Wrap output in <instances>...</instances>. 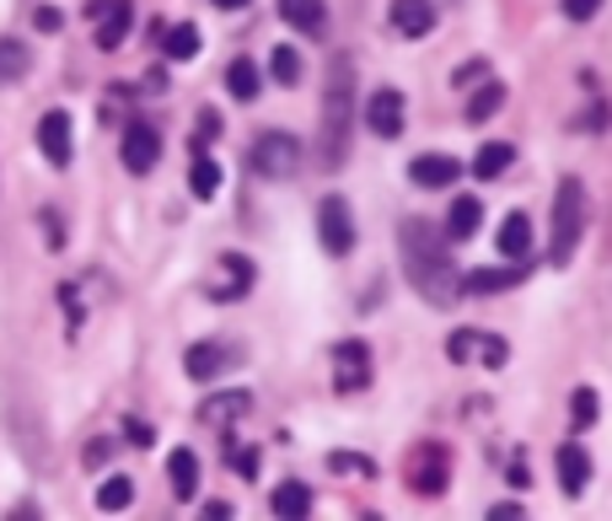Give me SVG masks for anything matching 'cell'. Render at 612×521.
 <instances>
[{
  "label": "cell",
  "mask_w": 612,
  "mask_h": 521,
  "mask_svg": "<svg viewBox=\"0 0 612 521\" xmlns=\"http://www.w3.org/2000/svg\"><path fill=\"white\" fill-rule=\"evenodd\" d=\"M398 253H404V275L408 285L430 301V307H451L462 296V275L451 269L447 258V232L430 226L425 215H408L398 226Z\"/></svg>",
  "instance_id": "6da1fadb"
},
{
  "label": "cell",
  "mask_w": 612,
  "mask_h": 521,
  "mask_svg": "<svg viewBox=\"0 0 612 521\" xmlns=\"http://www.w3.org/2000/svg\"><path fill=\"white\" fill-rule=\"evenodd\" d=\"M350 135H355V65H350V54H333L323 86V124H318V161L344 167Z\"/></svg>",
  "instance_id": "7a4b0ae2"
},
{
  "label": "cell",
  "mask_w": 612,
  "mask_h": 521,
  "mask_svg": "<svg viewBox=\"0 0 612 521\" xmlns=\"http://www.w3.org/2000/svg\"><path fill=\"white\" fill-rule=\"evenodd\" d=\"M586 237V189L580 178H559L554 189V237H548V264H570Z\"/></svg>",
  "instance_id": "3957f363"
},
{
  "label": "cell",
  "mask_w": 612,
  "mask_h": 521,
  "mask_svg": "<svg viewBox=\"0 0 612 521\" xmlns=\"http://www.w3.org/2000/svg\"><path fill=\"white\" fill-rule=\"evenodd\" d=\"M253 172L258 178H269V183H280V178H296V167H301V140L290 135V129H264L258 140H253Z\"/></svg>",
  "instance_id": "277c9868"
},
{
  "label": "cell",
  "mask_w": 612,
  "mask_h": 521,
  "mask_svg": "<svg viewBox=\"0 0 612 521\" xmlns=\"http://www.w3.org/2000/svg\"><path fill=\"white\" fill-rule=\"evenodd\" d=\"M86 22H92V39L103 54L124 49L129 28H135V0H86Z\"/></svg>",
  "instance_id": "5b68a950"
},
{
  "label": "cell",
  "mask_w": 612,
  "mask_h": 521,
  "mask_svg": "<svg viewBox=\"0 0 612 521\" xmlns=\"http://www.w3.org/2000/svg\"><path fill=\"white\" fill-rule=\"evenodd\" d=\"M237 361H243V350H237V344H226V339H200V344H189V350H183V371H189L194 382H204V387H210V382H221Z\"/></svg>",
  "instance_id": "8992f818"
},
{
  "label": "cell",
  "mask_w": 612,
  "mask_h": 521,
  "mask_svg": "<svg viewBox=\"0 0 612 521\" xmlns=\"http://www.w3.org/2000/svg\"><path fill=\"white\" fill-rule=\"evenodd\" d=\"M318 237H323L328 258H344L355 247V215H350V200L344 194H328L318 204Z\"/></svg>",
  "instance_id": "52a82bcc"
},
{
  "label": "cell",
  "mask_w": 612,
  "mask_h": 521,
  "mask_svg": "<svg viewBox=\"0 0 612 521\" xmlns=\"http://www.w3.org/2000/svg\"><path fill=\"white\" fill-rule=\"evenodd\" d=\"M119 157H124V172H135V178H146L157 161H162V129L146 119H135L129 129H124L119 140Z\"/></svg>",
  "instance_id": "ba28073f"
},
{
  "label": "cell",
  "mask_w": 612,
  "mask_h": 521,
  "mask_svg": "<svg viewBox=\"0 0 612 521\" xmlns=\"http://www.w3.org/2000/svg\"><path fill=\"white\" fill-rule=\"evenodd\" d=\"M404 119H408V103L398 86H376L366 97V129L376 140H398V135H404Z\"/></svg>",
  "instance_id": "9c48e42d"
},
{
  "label": "cell",
  "mask_w": 612,
  "mask_h": 521,
  "mask_svg": "<svg viewBox=\"0 0 612 521\" xmlns=\"http://www.w3.org/2000/svg\"><path fill=\"white\" fill-rule=\"evenodd\" d=\"M71 129H76V124H71L65 108H49V114L39 119V129H33L43 161H49V167H60V172L71 167V151H76V135H71Z\"/></svg>",
  "instance_id": "30bf717a"
},
{
  "label": "cell",
  "mask_w": 612,
  "mask_h": 521,
  "mask_svg": "<svg viewBox=\"0 0 612 521\" xmlns=\"http://www.w3.org/2000/svg\"><path fill=\"white\" fill-rule=\"evenodd\" d=\"M333 387H339V393L371 387V350L361 339H339V344H333Z\"/></svg>",
  "instance_id": "8fae6325"
},
{
  "label": "cell",
  "mask_w": 612,
  "mask_h": 521,
  "mask_svg": "<svg viewBox=\"0 0 612 521\" xmlns=\"http://www.w3.org/2000/svg\"><path fill=\"white\" fill-rule=\"evenodd\" d=\"M451 457L447 446H419V457H414V474H408V483H414V495H425V500H436L441 489H447V474Z\"/></svg>",
  "instance_id": "7c38bea8"
},
{
  "label": "cell",
  "mask_w": 612,
  "mask_h": 521,
  "mask_svg": "<svg viewBox=\"0 0 612 521\" xmlns=\"http://www.w3.org/2000/svg\"><path fill=\"white\" fill-rule=\"evenodd\" d=\"M247 408H253V393H243V387H221V393H210V398L200 403V425H210V430H226V425H237Z\"/></svg>",
  "instance_id": "4fadbf2b"
},
{
  "label": "cell",
  "mask_w": 612,
  "mask_h": 521,
  "mask_svg": "<svg viewBox=\"0 0 612 521\" xmlns=\"http://www.w3.org/2000/svg\"><path fill=\"white\" fill-rule=\"evenodd\" d=\"M253 264H247V253H221V280L210 285V301H243L247 290H253Z\"/></svg>",
  "instance_id": "5bb4252c"
},
{
  "label": "cell",
  "mask_w": 612,
  "mask_h": 521,
  "mask_svg": "<svg viewBox=\"0 0 612 521\" xmlns=\"http://www.w3.org/2000/svg\"><path fill=\"white\" fill-rule=\"evenodd\" d=\"M408 178H414L419 189H451V183L462 178V161L441 157V151H425V157L408 161Z\"/></svg>",
  "instance_id": "9a60e30c"
},
{
  "label": "cell",
  "mask_w": 612,
  "mask_h": 521,
  "mask_svg": "<svg viewBox=\"0 0 612 521\" xmlns=\"http://www.w3.org/2000/svg\"><path fill=\"white\" fill-rule=\"evenodd\" d=\"M494 247H500V258H511V264H522V258H527V253H532V215H527V210H511V215L500 221Z\"/></svg>",
  "instance_id": "2e32d148"
},
{
  "label": "cell",
  "mask_w": 612,
  "mask_h": 521,
  "mask_svg": "<svg viewBox=\"0 0 612 521\" xmlns=\"http://www.w3.org/2000/svg\"><path fill=\"white\" fill-rule=\"evenodd\" d=\"M393 28L404 33V39H425L430 28H436V0H393Z\"/></svg>",
  "instance_id": "e0dca14e"
},
{
  "label": "cell",
  "mask_w": 612,
  "mask_h": 521,
  "mask_svg": "<svg viewBox=\"0 0 612 521\" xmlns=\"http://www.w3.org/2000/svg\"><path fill=\"white\" fill-rule=\"evenodd\" d=\"M586 483H591V451L580 442H565L559 446V489L565 495H586Z\"/></svg>",
  "instance_id": "ac0fdd59"
},
{
  "label": "cell",
  "mask_w": 612,
  "mask_h": 521,
  "mask_svg": "<svg viewBox=\"0 0 612 521\" xmlns=\"http://www.w3.org/2000/svg\"><path fill=\"white\" fill-rule=\"evenodd\" d=\"M167 479H172V495L178 500H194L200 495V457L189 446H172L167 451Z\"/></svg>",
  "instance_id": "d6986e66"
},
{
  "label": "cell",
  "mask_w": 612,
  "mask_h": 521,
  "mask_svg": "<svg viewBox=\"0 0 612 521\" xmlns=\"http://www.w3.org/2000/svg\"><path fill=\"white\" fill-rule=\"evenodd\" d=\"M280 17H286L296 33H307V39H323L328 33V6L323 0H280Z\"/></svg>",
  "instance_id": "ffe728a7"
},
{
  "label": "cell",
  "mask_w": 612,
  "mask_h": 521,
  "mask_svg": "<svg viewBox=\"0 0 612 521\" xmlns=\"http://www.w3.org/2000/svg\"><path fill=\"white\" fill-rule=\"evenodd\" d=\"M157 39H162V54L167 60H172V65H183V60H194V54H200V28H194V22H172V28H157Z\"/></svg>",
  "instance_id": "44dd1931"
},
{
  "label": "cell",
  "mask_w": 612,
  "mask_h": 521,
  "mask_svg": "<svg viewBox=\"0 0 612 521\" xmlns=\"http://www.w3.org/2000/svg\"><path fill=\"white\" fill-rule=\"evenodd\" d=\"M226 92H232L237 103H258V92H264V71H258L247 54H237V60L226 65Z\"/></svg>",
  "instance_id": "7402d4cb"
},
{
  "label": "cell",
  "mask_w": 612,
  "mask_h": 521,
  "mask_svg": "<svg viewBox=\"0 0 612 521\" xmlns=\"http://www.w3.org/2000/svg\"><path fill=\"white\" fill-rule=\"evenodd\" d=\"M522 264H511V269H473V275H462V290L468 296H500V290H511V285H522Z\"/></svg>",
  "instance_id": "603a6c76"
},
{
  "label": "cell",
  "mask_w": 612,
  "mask_h": 521,
  "mask_svg": "<svg viewBox=\"0 0 612 521\" xmlns=\"http://www.w3.org/2000/svg\"><path fill=\"white\" fill-rule=\"evenodd\" d=\"M269 506H275V517L301 521V517H312V489H307L301 479H286L275 495H269Z\"/></svg>",
  "instance_id": "cb8c5ba5"
},
{
  "label": "cell",
  "mask_w": 612,
  "mask_h": 521,
  "mask_svg": "<svg viewBox=\"0 0 612 521\" xmlns=\"http://www.w3.org/2000/svg\"><path fill=\"white\" fill-rule=\"evenodd\" d=\"M479 226H484V204L479 200H451V221H447V237L451 242H468V237H479Z\"/></svg>",
  "instance_id": "d4e9b609"
},
{
  "label": "cell",
  "mask_w": 612,
  "mask_h": 521,
  "mask_svg": "<svg viewBox=\"0 0 612 521\" xmlns=\"http://www.w3.org/2000/svg\"><path fill=\"white\" fill-rule=\"evenodd\" d=\"M516 161V146H505V140H490V146H479V157H473V178H505V167Z\"/></svg>",
  "instance_id": "484cf974"
},
{
  "label": "cell",
  "mask_w": 612,
  "mask_h": 521,
  "mask_svg": "<svg viewBox=\"0 0 612 521\" xmlns=\"http://www.w3.org/2000/svg\"><path fill=\"white\" fill-rule=\"evenodd\" d=\"M28 65H33L28 43H22V39H0V86H17V81L28 76Z\"/></svg>",
  "instance_id": "4316f807"
},
{
  "label": "cell",
  "mask_w": 612,
  "mask_h": 521,
  "mask_svg": "<svg viewBox=\"0 0 612 521\" xmlns=\"http://www.w3.org/2000/svg\"><path fill=\"white\" fill-rule=\"evenodd\" d=\"M189 194H194V200H215V194H221V161L194 157V167H189Z\"/></svg>",
  "instance_id": "83f0119b"
},
{
  "label": "cell",
  "mask_w": 612,
  "mask_h": 521,
  "mask_svg": "<svg viewBox=\"0 0 612 521\" xmlns=\"http://www.w3.org/2000/svg\"><path fill=\"white\" fill-rule=\"evenodd\" d=\"M135 506V479L129 474H114V479L97 483V511H129Z\"/></svg>",
  "instance_id": "f1b7e54d"
},
{
  "label": "cell",
  "mask_w": 612,
  "mask_h": 521,
  "mask_svg": "<svg viewBox=\"0 0 612 521\" xmlns=\"http://www.w3.org/2000/svg\"><path fill=\"white\" fill-rule=\"evenodd\" d=\"M500 108H505V86H500V81H484V86L473 92V103H468V119L484 124V119H494Z\"/></svg>",
  "instance_id": "f546056e"
},
{
  "label": "cell",
  "mask_w": 612,
  "mask_h": 521,
  "mask_svg": "<svg viewBox=\"0 0 612 521\" xmlns=\"http://www.w3.org/2000/svg\"><path fill=\"white\" fill-rule=\"evenodd\" d=\"M269 76L280 81V86H296V81H301V54H296L290 43H275V54H269Z\"/></svg>",
  "instance_id": "4dcf8cb0"
},
{
  "label": "cell",
  "mask_w": 612,
  "mask_h": 521,
  "mask_svg": "<svg viewBox=\"0 0 612 521\" xmlns=\"http://www.w3.org/2000/svg\"><path fill=\"white\" fill-rule=\"evenodd\" d=\"M570 414H575V430H586V425L597 419V387H575Z\"/></svg>",
  "instance_id": "1f68e13d"
},
{
  "label": "cell",
  "mask_w": 612,
  "mask_h": 521,
  "mask_svg": "<svg viewBox=\"0 0 612 521\" xmlns=\"http://www.w3.org/2000/svg\"><path fill=\"white\" fill-rule=\"evenodd\" d=\"M328 468H333V474H361V479L376 474V462H371V457H355V451H333V457H328Z\"/></svg>",
  "instance_id": "d6a6232c"
},
{
  "label": "cell",
  "mask_w": 612,
  "mask_h": 521,
  "mask_svg": "<svg viewBox=\"0 0 612 521\" xmlns=\"http://www.w3.org/2000/svg\"><path fill=\"white\" fill-rule=\"evenodd\" d=\"M473 344H479V333H473V328H457V333L447 339V355H451L457 365H462V361H473V355H479Z\"/></svg>",
  "instance_id": "836d02e7"
},
{
  "label": "cell",
  "mask_w": 612,
  "mask_h": 521,
  "mask_svg": "<svg viewBox=\"0 0 612 521\" xmlns=\"http://www.w3.org/2000/svg\"><path fill=\"white\" fill-rule=\"evenodd\" d=\"M479 344H484V350H479V361H484V365H505V361H511V350H505V339H500V333H484Z\"/></svg>",
  "instance_id": "e575fe53"
},
{
  "label": "cell",
  "mask_w": 612,
  "mask_h": 521,
  "mask_svg": "<svg viewBox=\"0 0 612 521\" xmlns=\"http://www.w3.org/2000/svg\"><path fill=\"white\" fill-rule=\"evenodd\" d=\"M559 11H565L570 22H591V17L602 11V0H559Z\"/></svg>",
  "instance_id": "d590c367"
},
{
  "label": "cell",
  "mask_w": 612,
  "mask_h": 521,
  "mask_svg": "<svg viewBox=\"0 0 612 521\" xmlns=\"http://www.w3.org/2000/svg\"><path fill=\"white\" fill-rule=\"evenodd\" d=\"M215 135H221V114H215V108H204V114H200V146H210Z\"/></svg>",
  "instance_id": "8d00e7d4"
},
{
  "label": "cell",
  "mask_w": 612,
  "mask_h": 521,
  "mask_svg": "<svg viewBox=\"0 0 612 521\" xmlns=\"http://www.w3.org/2000/svg\"><path fill=\"white\" fill-rule=\"evenodd\" d=\"M124 430H129V442H135V446H151V442H157V436H151V425H140V419H129Z\"/></svg>",
  "instance_id": "74e56055"
},
{
  "label": "cell",
  "mask_w": 612,
  "mask_h": 521,
  "mask_svg": "<svg viewBox=\"0 0 612 521\" xmlns=\"http://www.w3.org/2000/svg\"><path fill=\"white\" fill-rule=\"evenodd\" d=\"M237 468H243V479H253V474H258V446L237 451Z\"/></svg>",
  "instance_id": "f35d334b"
},
{
  "label": "cell",
  "mask_w": 612,
  "mask_h": 521,
  "mask_svg": "<svg viewBox=\"0 0 612 521\" xmlns=\"http://www.w3.org/2000/svg\"><path fill=\"white\" fill-rule=\"evenodd\" d=\"M33 22H39L43 33H54V28H60V11H54V6H43V11H33Z\"/></svg>",
  "instance_id": "ab89813d"
},
{
  "label": "cell",
  "mask_w": 612,
  "mask_h": 521,
  "mask_svg": "<svg viewBox=\"0 0 612 521\" xmlns=\"http://www.w3.org/2000/svg\"><path fill=\"white\" fill-rule=\"evenodd\" d=\"M505 479L516 483V489H527V483H532V474H527V462H511V474H505Z\"/></svg>",
  "instance_id": "60d3db41"
},
{
  "label": "cell",
  "mask_w": 612,
  "mask_h": 521,
  "mask_svg": "<svg viewBox=\"0 0 612 521\" xmlns=\"http://www.w3.org/2000/svg\"><path fill=\"white\" fill-rule=\"evenodd\" d=\"M204 517H210V521H226V517H232V506H226V500H210V506H204Z\"/></svg>",
  "instance_id": "b9f144b4"
},
{
  "label": "cell",
  "mask_w": 612,
  "mask_h": 521,
  "mask_svg": "<svg viewBox=\"0 0 612 521\" xmlns=\"http://www.w3.org/2000/svg\"><path fill=\"white\" fill-rule=\"evenodd\" d=\"M516 517H522V511H516L511 500H505V506H494V511H490V521H516Z\"/></svg>",
  "instance_id": "7bdbcfd3"
},
{
  "label": "cell",
  "mask_w": 612,
  "mask_h": 521,
  "mask_svg": "<svg viewBox=\"0 0 612 521\" xmlns=\"http://www.w3.org/2000/svg\"><path fill=\"white\" fill-rule=\"evenodd\" d=\"M210 6H221V11H243V6H253V0H210Z\"/></svg>",
  "instance_id": "ee69618b"
}]
</instances>
